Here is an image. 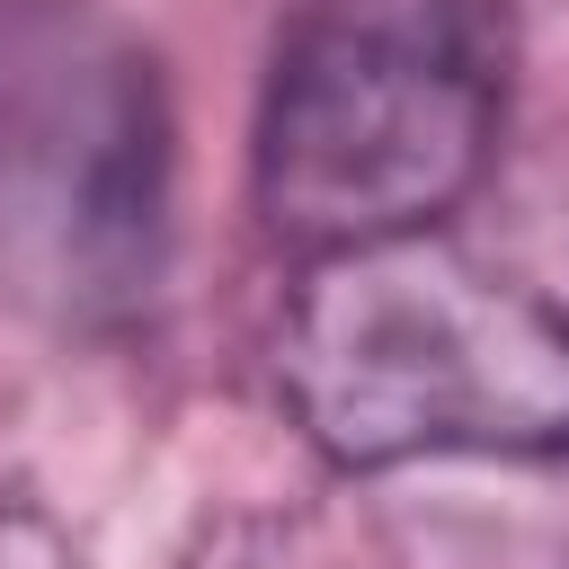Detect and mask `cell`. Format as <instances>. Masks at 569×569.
<instances>
[{"mask_svg": "<svg viewBox=\"0 0 569 569\" xmlns=\"http://www.w3.org/2000/svg\"><path fill=\"white\" fill-rule=\"evenodd\" d=\"M169 116L151 62L71 0H0V284L71 329L151 293Z\"/></svg>", "mask_w": 569, "mask_h": 569, "instance_id": "3", "label": "cell"}, {"mask_svg": "<svg viewBox=\"0 0 569 569\" xmlns=\"http://www.w3.org/2000/svg\"><path fill=\"white\" fill-rule=\"evenodd\" d=\"M276 391L338 471L560 462L569 311L445 231L329 249L276 320Z\"/></svg>", "mask_w": 569, "mask_h": 569, "instance_id": "1", "label": "cell"}, {"mask_svg": "<svg viewBox=\"0 0 569 569\" xmlns=\"http://www.w3.org/2000/svg\"><path fill=\"white\" fill-rule=\"evenodd\" d=\"M178 569H347L302 516H222Z\"/></svg>", "mask_w": 569, "mask_h": 569, "instance_id": "4", "label": "cell"}, {"mask_svg": "<svg viewBox=\"0 0 569 569\" xmlns=\"http://www.w3.org/2000/svg\"><path fill=\"white\" fill-rule=\"evenodd\" d=\"M507 116V36L489 0H293L249 187L302 258L445 231Z\"/></svg>", "mask_w": 569, "mask_h": 569, "instance_id": "2", "label": "cell"}]
</instances>
